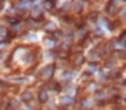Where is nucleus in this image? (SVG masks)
I'll return each instance as SVG.
<instances>
[{"label": "nucleus", "mask_w": 126, "mask_h": 110, "mask_svg": "<svg viewBox=\"0 0 126 110\" xmlns=\"http://www.w3.org/2000/svg\"><path fill=\"white\" fill-rule=\"evenodd\" d=\"M47 91L46 90H41L39 91V94H38V99H39V102L41 103H46V101H47Z\"/></svg>", "instance_id": "nucleus-2"}, {"label": "nucleus", "mask_w": 126, "mask_h": 110, "mask_svg": "<svg viewBox=\"0 0 126 110\" xmlns=\"http://www.w3.org/2000/svg\"><path fill=\"white\" fill-rule=\"evenodd\" d=\"M81 8H83L81 3H79V4H77V6H76V11H77V12H80V11H81Z\"/></svg>", "instance_id": "nucleus-21"}, {"label": "nucleus", "mask_w": 126, "mask_h": 110, "mask_svg": "<svg viewBox=\"0 0 126 110\" xmlns=\"http://www.w3.org/2000/svg\"><path fill=\"white\" fill-rule=\"evenodd\" d=\"M30 1H19V3H18V7H19V8H26V7H29L30 6Z\"/></svg>", "instance_id": "nucleus-11"}, {"label": "nucleus", "mask_w": 126, "mask_h": 110, "mask_svg": "<svg viewBox=\"0 0 126 110\" xmlns=\"http://www.w3.org/2000/svg\"><path fill=\"white\" fill-rule=\"evenodd\" d=\"M61 37H63V33H61V31L56 30L54 33H53V39H60Z\"/></svg>", "instance_id": "nucleus-12"}, {"label": "nucleus", "mask_w": 126, "mask_h": 110, "mask_svg": "<svg viewBox=\"0 0 126 110\" xmlns=\"http://www.w3.org/2000/svg\"><path fill=\"white\" fill-rule=\"evenodd\" d=\"M91 76V73H90V72H85V73L84 75H83V76H81V80H87L88 79V77H90Z\"/></svg>", "instance_id": "nucleus-19"}, {"label": "nucleus", "mask_w": 126, "mask_h": 110, "mask_svg": "<svg viewBox=\"0 0 126 110\" xmlns=\"http://www.w3.org/2000/svg\"><path fill=\"white\" fill-rule=\"evenodd\" d=\"M31 99H33V94H31V91H25V92L22 94V101L23 102H30Z\"/></svg>", "instance_id": "nucleus-4"}, {"label": "nucleus", "mask_w": 126, "mask_h": 110, "mask_svg": "<svg viewBox=\"0 0 126 110\" xmlns=\"http://www.w3.org/2000/svg\"><path fill=\"white\" fill-rule=\"evenodd\" d=\"M8 22H11V23H16V22H18V19H16V18H8Z\"/></svg>", "instance_id": "nucleus-22"}, {"label": "nucleus", "mask_w": 126, "mask_h": 110, "mask_svg": "<svg viewBox=\"0 0 126 110\" xmlns=\"http://www.w3.org/2000/svg\"><path fill=\"white\" fill-rule=\"evenodd\" d=\"M20 29H22V26H20L19 23H15L14 25V30L15 31H20Z\"/></svg>", "instance_id": "nucleus-18"}, {"label": "nucleus", "mask_w": 126, "mask_h": 110, "mask_svg": "<svg viewBox=\"0 0 126 110\" xmlns=\"http://www.w3.org/2000/svg\"><path fill=\"white\" fill-rule=\"evenodd\" d=\"M117 110H125V109H122V107H118V109Z\"/></svg>", "instance_id": "nucleus-25"}, {"label": "nucleus", "mask_w": 126, "mask_h": 110, "mask_svg": "<svg viewBox=\"0 0 126 110\" xmlns=\"http://www.w3.org/2000/svg\"><path fill=\"white\" fill-rule=\"evenodd\" d=\"M44 4H45V8L46 10H53L56 6V1H45Z\"/></svg>", "instance_id": "nucleus-10"}, {"label": "nucleus", "mask_w": 126, "mask_h": 110, "mask_svg": "<svg viewBox=\"0 0 126 110\" xmlns=\"http://www.w3.org/2000/svg\"><path fill=\"white\" fill-rule=\"evenodd\" d=\"M114 1H111V3L109 4V6H107V10H109V14L110 15H114L115 12H117V6H114Z\"/></svg>", "instance_id": "nucleus-6"}, {"label": "nucleus", "mask_w": 126, "mask_h": 110, "mask_svg": "<svg viewBox=\"0 0 126 110\" xmlns=\"http://www.w3.org/2000/svg\"><path fill=\"white\" fill-rule=\"evenodd\" d=\"M18 107V101L16 99H11L8 103V110H15Z\"/></svg>", "instance_id": "nucleus-8"}, {"label": "nucleus", "mask_w": 126, "mask_h": 110, "mask_svg": "<svg viewBox=\"0 0 126 110\" xmlns=\"http://www.w3.org/2000/svg\"><path fill=\"white\" fill-rule=\"evenodd\" d=\"M104 95H106L104 92L99 91V92H96V99H102V98H104Z\"/></svg>", "instance_id": "nucleus-16"}, {"label": "nucleus", "mask_w": 126, "mask_h": 110, "mask_svg": "<svg viewBox=\"0 0 126 110\" xmlns=\"http://www.w3.org/2000/svg\"><path fill=\"white\" fill-rule=\"evenodd\" d=\"M27 26H29L30 29H35V20H34V19H30V20L27 22Z\"/></svg>", "instance_id": "nucleus-14"}, {"label": "nucleus", "mask_w": 126, "mask_h": 110, "mask_svg": "<svg viewBox=\"0 0 126 110\" xmlns=\"http://www.w3.org/2000/svg\"><path fill=\"white\" fill-rule=\"evenodd\" d=\"M81 106L83 107H90L91 106V101L90 99H84V101H81Z\"/></svg>", "instance_id": "nucleus-13"}, {"label": "nucleus", "mask_w": 126, "mask_h": 110, "mask_svg": "<svg viewBox=\"0 0 126 110\" xmlns=\"http://www.w3.org/2000/svg\"><path fill=\"white\" fill-rule=\"evenodd\" d=\"M41 11H42V7L41 6H35L33 8V11H31V15H33L34 18H35V17L39 18V17H41Z\"/></svg>", "instance_id": "nucleus-5"}, {"label": "nucleus", "mask_w": 126, "mask_h": 110, "mask_svg": "<svg viewBox=\"0 0 126 110\" xmlns=\"http://www.w3.org/2000/svg\"><path fill=\"white\" fill-rule=\"evenodd\" d=\"M60 103L64 105V106H69V105L73 103V98H72V96H61Z\"/></svg>", "instance_id": "nucleus-3"}, {"label": "nucleus", "mask_w": 126, "mask_h": 110, "mask_svg": "<svg viewBox=\"0 0 126 110\" xmlns=\"http://www.w3.org/2000/svg\"><path fill=\"white\" fill-rule=\"evenodd\" d=\"M84 60H85V58H84V56H83V55H77L76 56V60H75V64H76V65H80V64L84 63Z\"/></svg>", "instance_id": "nucleus-9"}, {"label": "nucleus", "mask_w": 126, "mask_h": 110, "mask_svg": "<svg viewBox=\"0 0 126 110\" xmlns=\"http://www.w3.org/2000/svg\"><path fill=\"white\" fill-rule=\"evenodd\" d=\"M53 73H54V65H47L41 71V77L44 80H50Z\"/></svg>", "instance_id": "nucleus-1"}, {"label": "nucleus", "mask_w": 126, "mask_h": 110, "mask_svg": "<svg viewBox=\"0 0 126 110\" xmlns=\"http://www.w3.org/2000/svg\"><path fill=\"white\" fill-rule=\"evenodd\" d=\"M96 18H98V12H91V14H90V19H94V20H95Z\"/></svg>", "instance_id": "nucleus-17"}, {"label": "nucleus", "mask_w": 126, "mask_h": 110, "mask_svg": "<svg viewBox=\"0 0 126 110\" xmlns=\"http://www.w3.org/2000/svg\"><path fill=\"white\" fill-rule=\"evenodd\" d=\"M4 46H6V42H0V50L3 49Z\"/></svg>", "instance_id": "nucleus-23"}, {"label": "nucleus", "mask_w": 126, "mask_h": 110, "mask_svg": "<svg viewBox=\"0 0 126 110\" xmlns=\"http://www.w3.org/2000/svg\"><path fill=\"white\" fill-rule=\"evenodd\" d=\"M95 69H96V65H95V64L91 63V64H90V73H91V72H94Z\"/></svg>", "instance_id": "nucleus-20"}, {"label": "nucleus", "mask_w": 126, "mask_h": 110, "mask_svg": "<svg viewBox=\"0 0 126 110\" xmlns=\"http://www.w3.org/2000/svg\"><path fill=\"white\" fill-rule=\"evenodd\" d=\"M45 30L46 31H53V33H54L56 31V25L53 22H47L46 25H45Z\"/></svg>", "instance_id": "nucleus-7"}, {"label": "nucleus", "mask_w": 126, "mask_h": 110, "mask_svg": "<svg viewBox=\"0 0 126 110\" xmlns=\"http://www.w3.org/2000/svg\"><path fill=\"white\" fill-rule=\"evenodd\" d=\"M3 4H4V1L3 0H0V8H3Z\"/></svg>", "instance_id": "nucleus-24"}, {"label": "nucleus", "mask_w": 126, "mask_h": 110, "mask_svg": "<svg viewBox=\"0 0 126 110\" xmlns=\"http://www.w3.org/2000/svg\"><path fill=\"white\" fill-rule=\"evenodd\" d=\"M7 36V30L4 27H0V37H6Z\"/></svg>", "instance_id": "nucleus-15"}]
</instances>
